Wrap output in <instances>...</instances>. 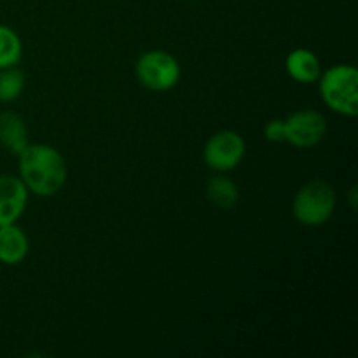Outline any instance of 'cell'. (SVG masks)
Masks as SVG:
<instances>
[{
	"label": "cell",
	"instance_id": "obj_2",
	"mask_svg": "<svg viewBox=\"0 0 358 358\" xmlns=\"http://www.w3.org/2000/svg\"><path fill=\"white\" fill-rule=\"evenodd\" d=\"M324 103L336 114L355 117L358 114V72L352 65H334L318 79Z\"/></svg>",
	"mask_w": 358,
	"mask_h": 358
},
{
	"label": "cell",
	"instance_id": "obj_4",
	"mask_svg": "<svg viewBox=\"0 0 358 358\" xmlns=\"http://www.w3.org/2000/svg\"><path fill=\"white\" fill-rule=\"evenodd\" d=\"M135 72L140 84L156 93L170 91L180 80V65L177 58L161 49L143 52L136 62Z\"/></svg>",
	"mask_w": 358,
	"mask_h": 358
},
{
	"label": "cell",
	"instance_id": "obj_10",
	"mask_svg": "<svg viewBox=\"0 0 358 358\" xmlns=\"http://www.w3.org/2000/svg\"><path fill=\"white\" fill-rule=\"evenodd\" d=\"M0 143L16 156L30 143L24 119L17 115L16 112H2L0 114Z\"/></svg>",
	"mask_w": 358,
	"mask_h": 358
},
{
	"label": "cell",
	"instance_id": "obj_7",
	"mask_svg": "<svg viewBox=\"0 0 358 358\" xmlns=\"http://www.w3.org/2000/svg\"><path fill=\"white\" fill-rule=\"evenodd\" d=\"M28 201V189L20 177L0 175V226L16 224Z\"/></svg>",
	"mask_w": 358,
	"mask_h": 358
},
{
	"label": "cell",
	"instance_id": "obj_11",
	"mask_svg": "<svg viewBox=\"0 0 358 358\" xmlns=\"http://www.w3.org/2000/svg\"><path fill=\"white\" fill-rule=\"evenodd\" d=\"M206 196L213 206L229 210L236 206L238 199H240V191L231 178L224 177V175H215L206 184Z\"/></svg>",
	"mask_w": 358,
	"mask_h": 358
},
{
	"label": "cell",
	"instance_id": "obj_5",
	"mask_svg": "<svg viewBox=\"0 0 358 358\" xmlns=\"http://www.w3.org/2000/svg\"><path fill=\"white\" fill-rule=\"evenodd\" d=\"M247 145H245L243 136L233 129H222L208 138L203 149V159L206 166L213 171L226 173L240 166L243 161Z\"/></svg>",
	"mask_w": 358,
	"mask_h": 358
},
{
	"label": "cell",
	"instance_id": "obj_14",
	"mask_svg": "<svg viewBox=\"0 0 358 358\" xmlns=\"http://www.w3.org/2000/svg\"><path fill=\"white\" fill-rule=\"evenodd\" d=\"M264 136L271 143L285 142V124H283V119H271L264 126Z\"/></svg>",
	"mask_w": 358,
	"mask_h": 358
},
{
	"label": "cell",
	"instance_id": "obj_9",
	"mask_svg": "<svg viewBox=\"0 0 358 358\" xmlns=\"http://www.w3.org/2000/svg\"><path fill=\"white\" fill-rule=\"evenodd\" d=\"M285 69L294 80L303 84H313L320 79L322 65L318 56L310 49H294L285 59Z\"/></svg>",
	"mask_w": 358,
	"mask_h": 358
},
{
	"label": "cell",
	"instance_id": "obj_13",
	"mask_svg": "<svg viewBox=\"0 0 358 358\" xmlns=\"http://www.w3.org/2000/svg\"><path fill=\"white\" fill-rule=\"evenodd\" d=\"M24 87V73L23 70L16 66L0 70V101L9 103L21 96Z\"/></svg>",
	"mask_w": 358,
	"mask_h": 358
},
{
	"label": "cell",
	"instance_id": "obj_8",
	"mask_svg": "<svg viewBox=\"0 0 358 358\" xmlns=\"http://www.w3.org/2000/svg\"><path fill=\"white\" fill-rule=\"evenodd\" d=\"M28 236L16 224L0 226V262L7 266H16L28 255Z\"/></svg>",
	"mask_w": 358,
	"mask_h": 358
},
{
	"label": "cell",
	"instance_id": "obj_6",
	"mask_svg": "<svg viewBox=\"0 0 358 358\" xmlns=\"http://www.w3.org/2000/svg\"><path fill=\"white\" fill-rule=\"evenodd\" d=\"M285 124V142L292 143L299 149H310V147L318 145L327 135V119L317 110L311 108H303L289 117L283 119Z\"/></svg>",
	"mask_w": 358,
	"mask_h": 358
},
{
	"label": "cell",
	"instance_id": "obj_12",
	"mask_svg": "<svg viewBox=\"0 0 358 358\" xmlns=\"http://www.w3.org/2000/svg\"><path fill=\"white\" fill-rule=\"evenodd\" d=\"M23 56L21 38L13 28L0 24V70L16 66Z\"/></svg>",
	"mask_w": 358,
	"mask_h": 358
},
{
	"label": "cell",
	"instance_id": "obj_1",
	"mask_svg": "<svg viewBox=\"0 0 358 358\" xmlns=\"http://www.w3.org/2000/svg\"><path fill=\"white\" fill-rule=\"evenodd\" d=\"M20 178L37 196H55L66 182V163L58 149L48 143H28L17 154Z\"/></svg>",
	"mask_w": 358,
	"mask_h": 358
},
{
	"label": "cell",
	"instance_id": "obj_3",
	"mask_svg": "<svg viewBox=\"0 0 358 358\" xmlns=\"http://www.w3.org/2000/svg\"><path fill=\"white\" fill-rule=\"evenodd\" d=\"M336 203L338 196L334 187L327 180L315 178L297 191L292 203V213L303 226L318 227L329 222L336 210Z\"/></svg>",
	"mask_w": 358,
	"mask_h": 358
}]
</instances>
